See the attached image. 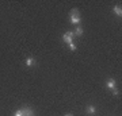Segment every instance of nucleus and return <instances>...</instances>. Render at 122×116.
I'll return each mask as SVG.
<instances>
[{
    "label": "nucleus",
    "instance_id": "obj_1",
    "mask_svg": "<svg viewBox=\"0 0 122 116\" xmlns=\"http://www.w3.org/2000/svg\"><path fill=\"white\" fill-rule=\"evenodd\" d=\"M69 18H71V23L72 24H79L80 23V14H79V9L77 8H72L69 12Z\"/></svg>",
    "mask_w": 122,
    "mask_h": 116
},
{
    "label": "nucleus",
    "instance_id": "obj_2",
    "mask_svg": "<svg viewBox=\"0 0 122 116\" xmlns=\"http://www.w3.org/2000/svg\"><path fill=\"white\" fill-rule=\"evenodd\" d=\"M73 37H75V34H73V31H66L65 34L62 35V41L65 43H73Z\"/></svg>",
    "mask_w": 122,
    "mask_h": 116
},
{
    "label": "nucleus",
    "instance_id": "obj_3",
    "mask_svg": "<svg viewBox=\"0 0 122 116\" xmlns=\"http://www.w3.org/2000/svg\"><path fill=\"white\" fill-rule=\"evenodd\" d=\"M20 111H22L23 116H33V113H34V112H33V109H31V108H29V107H23Z\"/></svg>",
    "mask_w": 122,
    "mask_h": 116
},
{
    "label": "nucleus",
    "instance_id": "obj_4",
    "mask_svg": "<svg viewBox=\"0 0 122 116\" xmlns=\"http://www.w3.org/2000/svg\"><path fill=\"white\" fill-rule=\"evenodd\" d=\"M115 80L114 78H109L107 81H106V88H109V89H113V88H115Z\"/></svg>",
    "mask_w": 122,
    "mask_h": 116
},
{
    "label": "nucleus",
    "instance_id": "obj_5",
    "mask_svg": "<svg viewBox=\"0 0 122 116\" xmlns=\"http://www.w3.org/2000/svg\"><path fill=\"white\" fill-rule=\"evenodd\" d=\"M113 12L117 16H119V18H121V16H122V9H121V5H114Z\"/></svg>",
    "mask_w": 122,
    "mask_h": 116
},
{
    "label": "nucleus",
    "instance_id": "obj_6",
    "mask_svg": "<svg viewBox=\"0 0 122 116\" xmlns=\"http://www.w3.org/2000/svg\"><path fill=\"white\" fill-rule=\"evenodd\" d=\"M25 65L29 66V68H30V66H34V65H35V60H34V58H31V57H29V58H26V61H25Z\"/></svg>",
    "mask_w": 122,
    "mask_h": 116
},
{
    "label": "nucleus",
    "instance_id": "obj_7",
    "mask_svg": "<svg viewBox=\"0 0 122 116\" xmlns=\"http://www.w3.org/2000/svg\"><path fill=\"white\" fill-rule=\"evenodd\" d=\"M95 112H96L95 105H88V107H87V113H88V115H94Z\"/></svg>",
    "mask_w": 122,
    "mask_h": 116
},
{
    "label": "nucleus",
    "instance_id": "obj_8",
    "mask_svg": "<svg viewBox=\"0 0 122 116\" xmlns=\"http://www.w3.org/2000/svg\"><path fill=\"white\" fill-rule=\"evenodd\" d=\"M73 34L77 35V37H81V35H83V28H81L80 26H77V27H76V30L73 31Z\"/></svg>",
    "mask_w": 122,
    "mask_h": 116
},
{
    "label": "nucleus",
    "instance_id": "obj_9",
    "mask_svg": "<svg viewBox=\"0 0 122 116\" xmlns=\"http://www.w3.org/2000/svg\"><path fill=\"white\" fill-rule=\"evenodd\" d=\"M113 96H115V97H117V96H119V90L117 89V86H115V88H113Z\"/></svg>",
    "mask_w": 122,
    "mask_h": 116
},
{
    "label": "nucleus",
    "instance_id": "obj_10",
    "mask_svg": "<svg viewBox=\"0 0 122 116\" xmlns=\"http://www.w3.org/2000/svg\"><path fill=\"white\" fill-rule=\"evenodd\" d=\"M69 50H72V51L76 50V45H75V43H69Z\"/></svg>",
    "mask_w": 122,
    "mask_h": 116
},
{
    "label": "nucleus",
    "instance_id": "obj_11",
    "mask_svg": "<svg viewBox=\"0 0 122 116\" xmlns=\"http://www.w3.org/2000/svg\"><path fill=\"white\" fill-rule=\"evenodd\" d=\"M14 116H23V113H22V111H20V109H18V111L14 113Z\"/></svg>",
    "mask_w": 122,
    "mask_h": 116
},
{
    "label": "nucleus",
    "instance_id": "obj_12",
    "mask_svg": "<svg viewBox=\"0 0 122 116\" xmlns=\"http://www.w3.org/2000/svg\"><path fill=\"white\" fill-rule=\"evenodd\" d=\"M65 116H73V115H72V113H66Z\"/></svg>",
    "mask_w": 122,
    "mask_h": 116
}]
</instances>
